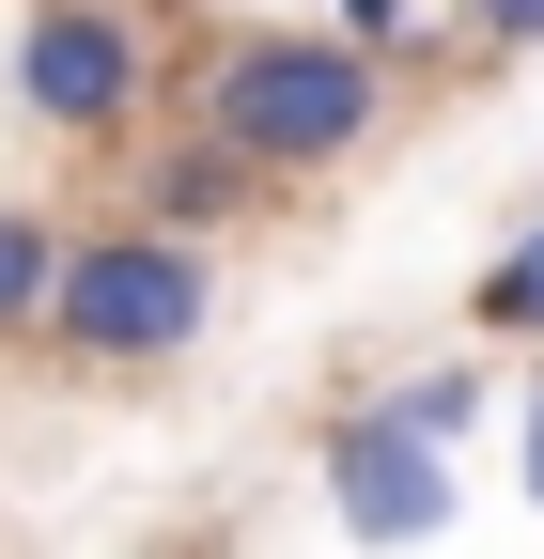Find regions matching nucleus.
<instances>
[{
  "mask_svg": "<svg viewBox=\"0 0 544 559\" xmlns=\"http://www.w3.org/2000/svg\"><path fill=\"white\" fill-rule=\"evenodd\" d=\"M47 296H62V234L32 218V202H0V342L47 326Z\"/></svg>",
  "mask_w": 544,
  "mask_h": 559,
  "instance_id": "obj_6",
  "label": "nucleus"
},
{
  "mask_svg": "<svg viewBox=\"0 0 544 559\" xmlns=\"http://www.w3.org/2000/svg\"><path fill=\"white\" fill-rule=\"evenodd\" d=\"M327 513H343L358 544H436V528H451V466H436V436H404L389 404H358L343 436H327Z\"/></svg>",
  "mask_w": 544,
  "mask_h": 559,
  "instance_id": "obj_4",
  "label": "nucleus"
},
{
  "mask_svg": "<svg viewBox=\"0 0 544 559\" xmlns=\"http://www.w3.org/2000/svg\"><path fill=\"white\" fill-rule=\"evenodd\" d=\"M218 326V264H202L187 234H79L62 249V296H47V342L62 358H94V373H156L187 358V342Z\"/></svg>",
  "mask_w": 544,
  "mask_h": 559,
  "instance_id": "obj_2",
  "label": "nucleus"
},
{
  "mask_svg": "<svg viewBox=\"0 0 544 559\" xmlns=\"http://www.w3.org/2000/svg\"><path fill=\"white\" fill-rule=\"evenodd\" d=\"M141 94H156V32L125 16V0H32V32H16V109L32 124L109 140Z\"/></svg>",
  "mask_w": 544,
  "mask_h": 559,
  "instance_id": "obj_3",
  "label": "nucleus"
},
{
  "mask_svg": "<svg viewBox=\"0 0 544 559\" xmlns=\"http://www.w3.org/2000/svg\"><path fill=\"white\" fill-rule=\"evenodd\" d=\"M404 32V0H343V47H389Z\"/></svg>",
  "mask_w": 544,
  "mask_h": 559,
  "instance_id": "obj_10",
  "label": "nucleus"
},
{
  "mask_svg": "<svg viewBox=\"0 0 544 559\" xmlns=\"http://www.w3.org/2000/svg\"><path fill=\"white\" fill-rule=\"evenodd\" d=\"M483 326H498V342H544V218L483 264Z\"/></svg>",
  "mask_w": 544,
  "mask_h": 559,
  "instance_id": "obj_7",
  "label": "nucleus"
},
{
  "mask_svg": "<svg viewBox=\"0 0 544 559\" xmlns=\"http://www.w3.org/2000/svg\"><path fill=\"white\" fill-rule=\"evenodd\" d=\"M374 109H389V79L343 32H234L202 62V140L249 156V171H343L374 140Z\"/></svg>",
  "mask_w": 544,
  "mask_h": 559,
  "instance_id": "obj_1",
  "label": "nucleus"
},
{
  "mask_svg": "<svg viewBox=\"0 0 544 559\" xmlns=\"http://www.w3.org/2000/svg\"><path fill=\"white\" fill-rule=\"evenodd\" d=\"M389 419H404V436H466V419H483V373H421V389H389Z\"/></svg>",
  "mask_w": 544,
  "mask_h": 559,
  "instance_id": "obj_8",
  "label": "nucleus"
},
{
  "mask_svg": "<svg viewBox=\"0 0 544 559\" xmlns=\"http://www.w3.org/2000/svg\"><path fill=\"white\" fill-rule=\"evenodd\" d=\"M249 187H264L249 156H218V140H172V156L141 171V234H187V249H202L218 218H249Z\"/></svg>",
  "mask_w": 544,
  "mask_h": 559,
  "instance_id": "obj_5",
  "label": "nucleus"
},
{
  "mask_svg": "<svg viewBox=\"0 0 544 559\" xmlns=\"http://www.w3.org/2000/svg\"><path fill=\"white\" fill-rule=\"evenodd\" d=\"M529 513H544V389H529Z\"/></svg>",
  "mask_w": 544,
  "mask_h": 559,
  "instance_id": "obj_11",
  "label": "nucleus"
},
{
  "mask_svg": "<svg viewBox=\"0 0 544 559\" xmlns=\"http://www.w3.org/2000/svg\"><path fill=\"white\" fill-rule=\"evenodd\" d=\"M466 32L483 47H544V0H466Z\"/></svg>",
  "mask_w": 544,
  "mask_h": 559,
  "instance_id": "obj_9",
  "label": "nucleus"
}]
</instances>
